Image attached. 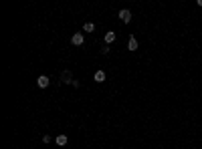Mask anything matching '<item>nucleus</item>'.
I'll return each mask as SVG.
<instances>
[{
  "instance_id": "obj_1",
  "label": "nucleus",
  "mask_w": 202,
  "mask_h": 149,
  "mask_svg": "<svg viewBox=\"0 0 202 149\" xmlns=\"http://www.w3.org/2000/svg\"><path fill=\"white\" fill-rule=\"evenodd\" d=\"M71 42H73L75 47H81V44L85 42V36H83V32H75L73 36H71Z\"/></svg>"
},
{
  "instance_id": "obj_2",
  "label": "nucleus",
  "mask_w": 202,
  "mask_h": 149,
  "mask_svg": "<svg viewBox=\"0 0 202 149\" xmlns=\"http://www.w3.org/2000/svg\"><path fill=\"white\" fill-rule=\"evenodd\" d=\"M119 20H121V22H125V24H128V22L131 20V12H129L128 8H123V10H119Z\"/></svg>"
},
{
  "instance_id": "obj_3",
  "label": "nucleus",
  "mask_w": 202,
  "mask_h": 149,
  "mask_svg": "<svg viewBox=\"0 0 202 149\" xmlns=\"http://www.w3.org/2000/svg\"><path fill=\"white\" fill-rule=\"evenodd\" d=\"M49 83H51V81H49L47 74H40L39 79H36V85H39L40 89H47V87H49Z\"/></svg>"
},
{
  "instance_id": "obj_4",
  "label": "nucleus",
  "mask_w": 202,
  "mask_h": 149,
  "mask_svg": "<svg viewBox=\"0 0 202 149\" xmlns=\"http://www.w3.org/2000/svg\"><path fill=\"white\" fill-rule=\"evenodd\" d=\"M61 81L63 83H73L75 79L71 77V71H63V73H61Z\"/></svg>"
},
{
  "instance_id": "obj_5",
  "label": "nucleus",
  "mask_w": 202,
  "mask_h": 149,
  "mask_svg": "<svg viewBox=\"0 0 202 149\" xmlns=\"http://www.w3.org/2000/svg\"><path fill=\"white\" fill-rule=\"evenodd\" d=\"M128 50H137V41H135V36H129V42H128Z\"/></svg>"
},
{
  "instance_id": "obj_6",
  "label": "nucleus",
  "mask_w": 202,
  "mask_h": 149,
  "mask_svg": "<svg viewBox=\"0 0 202 149\" xmlns=\"http://www.w3.org/2000/svg\"><path fill=\"white\" fill-rule=\"evenodd\" d=\"M93 79H95V83H103L105 81V71H97Z\"/></svg>"
},
{
  "instance_id": "obj_7",
  "label": "nucleus",
  "mask_w": 202,
  "mask_h": 149,
  "mask_svg": "<svg viewBox=\"0 0 202 149\" xmlns=\"http://www.w3.org/2000/svg\"><path fill=\"white\" fill-rule=\"evenodd\" d=\"M55 141H57V145L65 147V145H67V141H69V137H67V135H59L57 139H55Z\"/></svg>"
},
{
  "instance_id": "obj_8",
  "label": "nucleus",
  "mask_w": 202,
  "mask_h": 149,
  "mask_svg": "<svg viewBox=\"0 0 202 149\" xmlns=\"http://www.w3.org/2000/svg\"><path fill=\"white\" fill-rule=\"evenodd\" d=\"M105 42H107V44H111V42H115V32H111V30H109V32L105 34Z\"/></svg>"
},
{
  "instance_id": "obj_9",
  "label": "nucleus",
  "mask_w": 202,
  "mask_h": 149,
  "mask_svg": "<svg viewBox=\"0 0 202 149\" xmlns=\"http://www.w3.org/2000/svg\"><path fill=\"white\" fill-rule=\"evenodd\" d=\"M83 30H85V32H93V30H95V24H93V22H85Z\"/></svg>"
},
{
  "instance_id": "obj_10",
  "label": "nucleus",
  "mask_w": 202,
  "mask_h": 149,
  "mask_svg": "<svg viewBox=\"0 0 202 149\" xmlns=\"http://www.w3.org/2000/svg\"><path fill=\"white\" fill-rule=\"evenodd\" d=\"M200 129H202V127H200Z\"/></svg>"
}]
</instances>
